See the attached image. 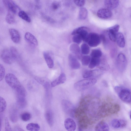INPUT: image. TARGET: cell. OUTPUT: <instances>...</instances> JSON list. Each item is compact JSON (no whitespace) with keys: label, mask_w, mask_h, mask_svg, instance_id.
Listing matches in <instances>:
<instances>
[{"label":"cell","mask_w":131,"mask_h":131,"mask_svg":"<svg viewBox=\"0 0 131 131\" xmlns=\"http://www.w3.org/2000/svg\"><path fill=\"white\" fill-rule=\"evenodd\" d=\"M7 83L18 94L26 96L27 93L26 89L17 78L13 74H7L5 77Z\"/></svg>","instance_id":"6da1fadb"},{"label":"cell","mask_w":131,"mask_h":131,"mask_svg":"<svg viewBox=\"0 0 131 131\" xmlns=\"http://www.w3.org/2000/svg\"><path fill=\"white\" fill-rule=\"evenodd\" d=\"M95 78H89L80 80L75 83L74 85L75 89L78 91L86 90L94 85L96 82Z\"/></svg>","instance_id":"7a4b0ae2"},{"label":"cell","mask_w":131,"mask_h":131,"mask_svg":"<svg viewBox=\"0 0 131 131\" xmlns=\"http://www.w3.org/2000/svg\"><path fill=\"white\" fill-rule=\"evenodd\" d=\"M114 90L120 99L123 101L127 103L131 102V92L128 89L122 87L116 86Z\"/></svg>","instance_id":"3957f363"},{"label":"cell","mask_w":131,"mask_h":131,"mask_svg":"<svg viewBox=\"0 0 131 131\" xmlns=\"http://www.w3.org/2000/svg\"><path fill=\"white\" fill-rule=\"evenodd\" d=\"M101 36L95 33H89L84 42L92 47H96L100 44L101 41Z\"/></svg>","instance_id":"277c9868"},{"label":"cell","mask_w":131,"mask_h":131,"mask_svg":"<svg viewBox=\"0 0 131 131\" xmlns=\"http://www.w3.org/2000/svg\"><path fill=\"white\" fill-rule=\"evenodd\" d=\"M3 3L8 11H10L15 14L18 13L20 10L19 6L13 0H2Z\"/></svg>","instance_id":"5b68a950"},{"label":"cell","mask_w":131,"mask_h":131,"mask_svg":"<svg viewBox=\"0 0 131 131\" xmlns=\"http://www.w3.org/2000/svg\"><path fill=\"white\" fill-rule=\"evenodd\" d=\"M0 57L3 61L7 64H11L14 60L10 50L8 49H4L1 51Z\"/></svg>","instance_id":"8992f818"},{"label":"cell","mask_w":131,"mask_h":131,"mask_svg":"<svg viewBox=\"0 0 131 131\" xmlns=\"http://www.w3.org/2000/svg\"><path fill=\"white\" fill-rule=\"evenodd\" d=\"M89 28L86 27H80L74 30L71 33V35H73L76 34L79 35L84 41L89 34Z\"/></svg>","instance_id":"52a82bcc"},{"label":"cell","mask_w":131,"mask_h":131,"mask_svg":"<svg viewBox=\"0 0 131 131\" xmlns=\"http://www.w3.org/2000/svg\"><path fill=\"white\" fill-rule=\"evenodd\" d=\"M126 59L125 55L120 53L118 55L116 61V65L118 69L120 71H124L126 66Z\"/></svg>","instance_id":"ba28073f"},{"label":"cell","mask_w":131,"mask_h":131,"mask_svg":"<svg viewBox=\"0 0 131 131\" xmlns=\"http://www.w3.org/2000/svg\"><path fill=\"white\" fill-rule=\"evenodd\" d=\"M78 119L79 130V131H82L86 129L89 124L91 123L90 119L86 114L82 116Z\"/></svg>","instance_id":"9c48e42d"},{"label":"cell","mask_w":131,"mask_h":131,"mask_svg":"<svg viewBox=\"0 0 131 131\" xmlns=\"http://www.w3.org/2000/svg\"><path fill=\"white\" fill-rule=\"evenodd\" d=\"M119 28V26L116 25L109 28L107 32L110 39L113 42L116 41V36Z\"/></svg>","instance_id":"30bf717a"},{"label":"cell","mask_w":131,"mask_h":131,"mask_svg":"<svg viewBox=\"0 0 131 131\" xmlns=\"http://www.w3.org/2000/svg\"><path fill=\"white\" fill-rule=\"evenodd\" d=\"M9 116L11 121L14 123L16 122L18 119V113L16 105H12L9 110Z\"/></svg>","instance_id":"8fae6325"},{"label":"cell","mask_w":131,"mask_h":131,"mask_svg":"<svg viewBox=\"0 0 131 131\" xmlns=\"http://www.w3.org/2000/svg\"><path fill=\"white\" fill-rule=\"evenodd\" d=\"M68 60L69 66L73 69H79L80 64L77 58L73 54H70L68 56Z\"/></svg>","instance_id":"7c38bea8"},{"label":"cell","mask_w":131,"mask_h":131,"mask_svg":"<svg viewBox=\"0 0 131 131\" xmlns=\"http://www.w3.org/2000/svg\"><path fill=\"white\" fill-rule=\"evenodd\" d=\"M97 15L100 18L106 19L111 17L112 13L110 10L107 8H101L98 10Z\"/></svg>","instance_id":"4fadbf2b"},{"label":"cell","mask_w":131,"mask_h":131,"mask_svg":"<svg viewBox=\"0 0 131 131\" xmlns=\"http://www.w3.org/2000/svg\"><path fill=\"white\" fill-rule=\"evenodd\" d=\"M111 124L112 127L117 129L125 127L127 125V122L124 119H114L112 120Z\"/></svg>","instance_id":"5bb4252c"},{"label":"cell","mask_w":131,"mask_h":131,"mask_svg":"<svg viewBox=\"0 0 131 131\" xmlns=\"http://www.w3.org/2000/svg\"><path fill=\"white\" fill-rule=\"evenodd\" d=\"M9 31L12 41L15 43H19L20 41V37L18 31L13 28H10Z\"/></svg>","instance_id":"9a60e30c"},{"label":"cell","mask_w":131,"mask_h":131,"mask_svg":"<svg viewBox=\"0 0 131 131\" xmlns=\"http://www.w3.org/2000/svg\"><path fill=\"white\" fill-rule=\"evenodd\" d=\"M24 38L25 40L28 43L34 47L38 45V41L36 37L32 34L29 32L25 34Z\"/></svg>","instance_id":"2e32d148"},{"label":"cell","mask_w":131,"mask_h":131,"mask_svg":"<svg viewBox=\"0 0 131 131\" xmlns=\"http://www.w3.org/2000/svg\"><path fill=\"white\" fill-rule=\"evenodd\" d=\"M64 126L66 129L68 131H74L76 128V124L72 118H68L64 122Z\"/></svg>","instance_id":"e0dca14e"},{"label":"cell","mask_w":131,"mask_h":131,"mask_svg":"<svg viewBox=\"0 0 131 131\" xmlns=\"http://www.w3.org/2000/svg\"><path fill=\"white\" fill-rule=\"evenodd\" d=\"M25 96L17 94L16 106L18 108L23 109L25 107L27 104Z\"/></svg>","instance_id":"ac0fdd59"},{"label":"cell","mask_w":131,"mask_h":131,"mask_svg":"<svg viewBox=\"0 0 131 131\" xmlns=\"http://www.w3.org/2000/svg\"><path fill=\"white\" fill-rule=\"evenodd\" d=\"M62 103L63 108L66 113L70 114L74 113V110H73V106L70 102L67 100H64Z\"/></svg>","instance_id":"d6986e66"},{"label":"cell","mask_w":131,"mask_h":131,"mask_svg":"<svg viewBox=\"0 0 131 131\" xmlns=\"http://www.w3.org/2000/svg\"><path fill=\"white\" fill-rule=\"evenodd\" d=\"M70 51L77 58L79 59L81 56V51L80 47L76 43L71 44L70 47Z\"/></svg>","instance_id":"ffe728a7"},{"label":"cell","mask_w":131,"mask_h":131,"mask_svg":"<svg viewBox=\"0 0 131 131\" xmlns=\"http://www.w3.org/2000/svg\"><path fill=\"white\" fill-rule=\"evenodd\" d=\"M66 79V75L64 73H61L56 79L51 83L52 87H54L58 85L64 83Z\"/></svg>","instance_id":"44dd1931"},{"label":"cell","mask_w":131,"mask_h":131,"mask_svg":"<svg viewBox=\"0 0 131 131\" xmlns=\"http://www.w3.org/2000/svg\"><path fill=\"white\" fill-rule=\"evenodd\" d=\"M119 0H105L104 4L107 8L112 10L117 7L119 4Z\"/></svg>","instance_id":"7402d4cb"},{"label":"cell","mask_w":131,"mask_h":131,"mask_svg":"<svg viewBox=\"0 0 131 131\" xmlns=\"http://www.w3.org/2000/svg\"><path fill=\"white\" fill-rule=\"evenodd\" d=\"M95 130L96 131H108L110 130V128L106 122L101 121L96 125Z\"/></svg>","instance_id":"603a6c76"},{"label":"cell","mask_w":131,"mask_h":131,"mask_svg":"<svg viewBox=\"0 0 131 131\" xmlns=\"http://www.w3.org/2000/svg\"><path fill=\"white\" fill-rule=\"evenodd\" d=\"M43 56L48 67L50 68H52L54 66V62L50 53L47 51L44 52Z\"/></svg>","instance_id":"cb8c5ba5"},{"label":"cell","mask_w":131,"mask_h":131,"mask_svg":"<svg viewBox=\"0 0 131 131\" xmlns=\"http://www.w3.org/2000/svg\"><path fill=\"white\" fill-rule=\"evenodd\" d=\"M45 116L49 125L51 127L52 126L54 123L53 115L52 111L50 110L47 111L45 113Z\"/></svg>","instance_id":"d4e9b609"},{"label":"cell","mask_w":131,"mask_h":131,"mask_svg":"<svg viewBox=\"0 0 131 131\" xmlns=\"http://www.w3.org/2000/svg\"><path fill=\"white\" fill-rule=\"evenodd\" d=\"M116 41L118 46L121 48H123L125 46V41L124 36L123 34L120 32L117 34Z\"/></svg>","instance_id":"484cf974"},{"label":"cell","mask_w":131,"mask_h":131,"mask_svg":"<svg viewBox=\"0 0 131 131\" xmlns=\"http://www.w3.org/2000/svg\"><path fill=\"white\" fill-rule=\"evenodd\" d=\"M100 62V58L91 57L89 67L90 69H93L99 65Z\"/></svg>","instance_id":"4316f807"},{"label":"cell","mask_w":131,"mask_h":131,"mask_svg":"<svg viewBox=\"0 0 131 131\" xmlns=\"http://www.w3.org/2000/svg\"><path fill=\"white\" fill-rule=\"evenodd\" d=\"M15 15L13 13L8 11V13L5 18L6 21L9 24H12L15 23Z\"/></svg>","instance_id":"83f0119b"},{"label":"cell","mask_w":131,"mask_h":131,"mask_svg":"<svg viewBox=\"0 0 131 131\" xmlns=\"http://www.w3.org/2000/svg\"><path fill=\"white\" fill-rule=\"evenodd\" d=\"M88 14L87 9L84 7L81 8L80 9L78 17L80 20H84L87 17Z\"/></svg>","instance_id":"f1b7e54d"},{"label":"cell","mask_w":131,"mask_h":131,"mask_svg":"<svg viewBox=\"0 0 131 131\" xmlns=\"http://www.w3.org/2000/svg\"><path fill=\"white\" fill-rule=\"evenodd\" d=\"M27 130L31 131H38L40 128L39 125L36 123H31L28 124L26 126Z\"/></svg>","instance_id":"f546056e"},{"label":"cell","mask_w":131,"mask_h":131,"mask_svg":"<svg viewBox=\"0 0 131 131\" xmlns=\"http://www.w3.org/2000/svg\"><path fill=\"white\" fill-rule=\"evenodd\" d=\"M19 17L28 23L31 22V19L27 13L23 10H20L18 13Z\"/></svg>","instance_id":"4dcf8cb0"},{"label":"cell","mask_w":131,"mask_h":131,"mask_svg":"<svg viewBox=\"0 0 131 131\" xmlns=\"http://www.w3.org/2000/svg\"><path fill=\"white\" fill-rule=\"evenodd\" d=\"M10 50L14 60H18L19 58V56L16 48L14 47H12Z\"/></svg>","instance_id":"1f68e13d"},{"label":"cell","mask_w":131,"mask_h":131,"mask_svg":"<svg viewBox=\"0 0 131 131\" xmlns=\"http://www.w3.org/2000/svg\"><path fill=\"white\" fill-rule=\"evenodd\" d=\"M97 72V70L87 71L83 73V77L84 78H89L95 75Z\"/></svg>","instance_id":"d6a6232c"},{"label":"cell","mask_w":131,"mask_h":131,"mask_svg":"<svg viewBox=\"0 0 131 131\" xmlns=\"http://www.w3.org/2000/svg\"><path fill=\"white\" fill-rule=\"evenodd\" d=\"M80 49L81 52L83 54H87L90 52V47L88 45L85 43L81 45Z\"/></svg>","instance_id":"836d02e7"},{"label":"cell","mask_w":131,"mask_h":131,"mask_svg":"<svg viewBox=\"0 0 131 131\" xmlns=\"http://www.w3.org/2000/svg\"><path fill=\"white\" fill-rule=\"evenodd\" d=\"M102 55L101 50L99 49L93 50L91 53V57L100 58Z\"/></svg>","instance_id":"e575fe53"},{"label":"cell","mask_w":131,"mask_h":131,"mask_svg":"<svg viewBox=\"0 0 131 131\" xmlns=\"http://www.w3.org/2000/svg\"><path fill=\"white\" fill-rule=\"evenodd\" d=\"M6 107V103L5 99L0 96V113L4 112Z\"/></svg>","instance_id":"d590c367"},{"label":"cell","mask_w":131,"mask_h":131,"mask_svg":"<svg viewBox=\"0 0 131 131\" xmlns=\"http://www.w3.org/2000/svg\"><path fill=\"white\" fill-rule=\"evenodd\" d=\"M91 59L89 56L86 55L83 57L81 59V62L83 65L86 66L89 64Z\"/></svg>","instance_id":"8d00e7d4"},{"label":"cell","mask_w":131,"mask_h":131,"mask_svg":"<svg viewBox=\"0 0 131 131\" xmlns=\"http://www.w3.org/2000/svg\"><path fill=\"white\" fill-rule=\"evenodd\" d=\"M31 116V115L29 113L24 112L21 115L20 118L22 121L27 122L30 119Z\"/></svg>","instance_id":"74e56055"},{"label":"cell","mask_w":131,"mask_h":131,"mask_svg":"<svg viewBox=\"0 0 131 131\" xmlns=\"http://www.w3.org/2000/svg\"><path fill=\"white\" fill-rule=\"evenodd\" d=\"M72 40L73 42L77 44H79L83 40L81 37L79 35L76 34L73 35L72 38Z\"/></svg>","instance_id":"f35d334b"},{"label":"cell","mask_w":131,"mask_h":131,"mask_svg":"<svg viewBox=\"0 0 131 131\" xmlns=\"http://www.w3.org/2000/svg\"><path fill=\"white\" fill-rule=\"evenodd\" d=\"M61 4L60 2L55 1L53 2L51 5V7L52 10H56L58 9L60 6Z\"/></svg>","instance_id":"ab89813d"},{"label":"cell","mask_w":131,"mask_h":131,"mask_svg":"<svg viewBox=\"0 0 131 131\" xmlns=\"http://www.w3.org/2000/svg\"><path fill=\"white\" fill-rule=\"evenodd\" d=\"M5 74V70L3 66L0 64V82L2 81Z\"/></svg>","instance_id":"60d3db41"},{"label":"cell","mask_w":131,"mask_h":131,"mask_svg":"<svg viewBox=\"0 0 131 131\" xmlns=\"http://www.w3.org/2000/svg\"><path fill=\"white\" fill-rule=\"evenodd\" d=\"M75 4L79 7L83 6L85 3V0H73Z\"/></svg>","instance_id":"b9f144b4"},{"label":"cell","mask_w":131,"mask_h":131,"mask_svg":"<svg viewBox=\"0 0 131 131\" xmlns=\"http://www.w3.org/2000/svg\"><path fill=\"white\" fill-rule=\"evenodd\" d=\"M5 129L6 131H10L12 130L10 126L8 119L7 117L5 119Z\"/></svg>","instance_id":"7bdbcfd3"},{"label":"cell","mask_w":131,"mask_h":131,"mask_svg":"<svg viewBox=\"0 0 131 131\" xmlns=\"http://www.w3.org/2000/svg\"><path fill=\"white\" fill-rule=\"evenodd\" d=\"M43 16L45 19V20L51 22H54V20L52 19L50 17L48 16H47L46 15H43Z\"/></svg>","instance_id":"ee69618b"},{"label":"cell","mask_w":131,"mask_h":131,"mask_svg":"<svg viewBox=\"0 0 131 131\" xmlns=\"http://www.w3.org/2000/svg\"><path fill=\"white\" fill-rule=\"evenodd\" d=\"M14 130L15 131H24V130L20 127L16 126L14 128Z\"/></svg>","instance_id":"f6af8a7d"},{"label":"cell","mask_w":131,"mask_h":131,"mask_svg":"<svg viewBox=\"0 0 131 131\" xmlns=\"http://www.w3.org/2000/svg\"><path fill=\"white\" fill-rule=\"evenodd\" d=\"M1 118L0 117V131L1 130Z\"/></svg>","instance_id":"bcb514c9"}]
</instances>
